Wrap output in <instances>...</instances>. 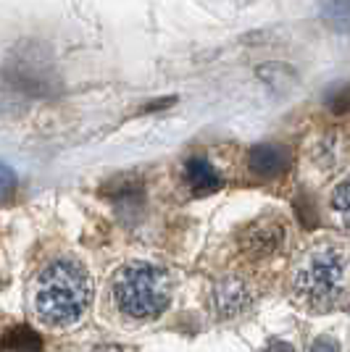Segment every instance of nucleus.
Segmentation results:
<instances>
[{
  "label": "nucleus",
  "mask_w": 350,
  "mask_h": 352,
  "mask_svg": "<svg viewBox=\"0 0 350 352\" xmlns=\"http://www.w3.org/2000/svg\"><path fill=\"white\" fill-rule=\"evenodd\" d=\"M290 166V153L282 145H256L248 153V168L261 179H274Z\"/></svg>",
  "instance_id": "0eeeda50"
},
{
  "label": "nucleus",
  "mask_w": 350,
  "mask_h": 352,
  "mask_svg": "<svg viewBox=\"0 0 350 352\" xmlns=\"http://www.w3.org/2000/svg\"><path fill=\"white\" fill-rule=\"evenodd\" d=\"M16 187H19V176H16V171L8 166V163L0 161V206H6V203L14 197Z\"/></svg>",
  "instance_id": "f8f14e48"
},
{
  "label": "nucleus",
  "mask_w": 350,
  "mask_h": 352,
  "mask_svg": "<svg viewBox=\"0 0 350 352\" xmlns=\"http://www.w3.org/2000/svg\"><path fill=\"white\" fill-rule=\"evenodd\" d=\"M263 352H295V347H292L290 342H285V339H271Z\"/></svg>",
  "instance_id": "dca6fc26"
},
{
  "label": "nucleus",
  "mask_w": 350,
  "mask_h": 352,
  "mask_svg": "<svg viewBox=\"0 0 350 352\" xmlns=\"http://www.w3.org/2000/svg\"><path fill=\"white\" fill-rule=\"evenodd\" d=\"M332 206H335V210L340 213V219H342V223H345V229L350 232V179L348 182H342V184L335 190Z\"/></svg>",
  "instance_id": "ddd939ff"
},
{
  "label": "nucleus",
  "mask_w": 350,
  "mask_h": 352,
  "mask_svg": "<svg viewBox=\"0 0 350 352\" xmlns=\"http://www.w3.org/2000/svg\"><path fill=\"white\" fill-rule=\"evenodd\" d=\"M92 300V284L88 271L72 258H59L45 268L34 289L37 316L50 326L76 323Z\"/></svg>",
  "instance_id": "f03ea898"
},
{
  "label": "nucleus",
  "mask_w": 350,
  "mask_h": 352,
  "mask_svg": "<svg viewBox=\"0 0 350 352\" xmlns=\"http://www.w3.org/2000/svg\"><path fill=\"white\" fill-rule=\"evenodd\" d=\"M308 352H340V342L335 337H319Z\"/></svg>",
  "instance_id": "2eb2a0df"
},
{
  "label": "nucleus",
  "mask_w": 350,
  "mask_h": 352,
  "mask_svg": "<svg viewBox=\"0 0 350 352\" xmlns=\"http://www.w3.org/2000/svg\"><path fill=\"white\" fill-rule=\"evenodd\" d=\"M350 281V250L327 242L308 252L295 268L292 294L306 310H332L342 300Z\"/></svg>",
  "instance_id": "f257e3e1"
},
{
  "label": "nucleus",
  "mask_w": 350,
  "mask_h": 352,
  "mask_svg": "<svg viewBox=\"0 0 350 352\" xmlns=\"http://www.w3.org/2000/svg\"><path fill=\"white\" fill-rule=\"evenodd\" d=\"M185 176H187V184H190L198 195H211V192H216L221 187L219 171L211 166V161H205V158H200V155L187 161V166H185Z\"/></svg>",
  "instance_id": "1a4fd4ad"
},
{
  "label": "nucleus",
  "mask_w": 350,
  "mask_h": 352,
  "mask_svg": "<svg viewBox=\"0 0 350 352\" xmlns=\"http://www.w3.org/2000/svg\"><path fill=\"white\" fill-rule=\"evenodd\" d=\"M172 276L153 263H130L124 265L114 279V300L116 308L127 318L147 321L158 318L172 302Z\"/></svg>",
  "instance_id": "7ed1b4c3"
},
{
  "label": "nucleus",
  "mask_w": 350,
  "mask_h": 352,
  "mask_svg": "<svg viewBox=\"0 0 350 352\" xmlns=\"http://www.w3.org/2000/svg\"><path fill=\"white\" fill-rule=\"evenodd\" d=\"M3 352H43V337L30 326H11L0 339Z\"/></svg>",
  "instance_id": "9d476101"
},
{
  "label": "nucleus",
  "mask_w": 350,
  "mask_h": 352,
  "mask_svg": "<svg viewBox=\"0 0 350 352\" xmlns=\"http://www.w3.org/2000/svg\"><path fill=\"white\" fill-rule=\"evenodd\" d=\"M108 197L116 203L119 213H140L143 210V184L132 176H119L108 184Z\"/></svg>",
  "instance_id": "6e6552de"
},
{
  "label": "nucleus",
  "mask_w": 350,
  "mask_h": 352,
  "mask_svg": "<svg viewBox=\"0 0 350 352\" xmlns=\"http://www.w3.org/2000/svg\"><path fill=\"white\" fill-rule=\"evenodd\" d=\"M285 245H287V223L277 219V216L258 219L243 234V250L256 261L277 258L279 252L285 250Z\"/></svg>",
  "instance_id": "39448f33"
},
{
  "label": "nucleus",
  "mask_w": 350,
  "mask_h": 352,
  "mask_svg": "<svg viewBox=\"0 0 350 352\" xmlns=\"http://www.w3.org/2000/svg\"><path fill=\"white\" fill-rule=\"evenodd\" d=\"M329 108L335 111V113H345L350 111V85H342V87H337L332 95H329Z\"/></svg>",
  "instance_id": "4468645a"
},
{
  "label": "nucleus",
  "mask_w": 350,
  "mask_h": 352,
  "mask_svg": "<svg viewBox=\"0 0 350 352\" xmlns=\"http://www.w3.org/2000/svg\"><path fill=\"white\" fill-rule=\"evenodd\" d=\"M92 352H124L119 344H101V347H95Z\"/></svg>",
  "instance_id": "f3484780"
},
{
  "label": "nucleus",
  "mask_w": 350,
  "mask_h": 352,
  "mask_svg": "<svg viewBox=\"0 0 350 352\" xmlns=\"http://www.w3.org/2000/svg\"><path fill=\"white\" fill-rule=\"evenodd\" d=\"M321 19L327 27L335 32L350 30V0H324L321 6Z\"/></svg>",
  "instance_id": "9b49d317"
},
{
  "label": "nucleus",
  "mask_w": 350,
  "mask_h": 352,
  "mask_svg": "<svg viewBox=\"0 0 350 352\" xmlns=\"http://www.w3.org/2000/svg\"><path fill=\"white\" fill-rule=\"evenodd\" d=\"M3 76L8 87L30 98H53L61 92V72L53 50L40 40H21L11 47Z\"/></svg>",
  "instance_id": "20e7f679"
},
{
  "label": "nucleus",
  "mask_w": 350,
  "mask_h": 352,
  "mask_svg": "<svg viewBox=\"0 0 350 352\" xmlns=\"http://www.w3.org/2000/svg\"><path fill=\"white\" fill-rule=\"evenodd\" d=\"M211 302L219 318H237L253 305V289L240 276H224L221 281H216Z\"/></svg>",
  "instance_id": "423d86ee"
}]
</instances>
